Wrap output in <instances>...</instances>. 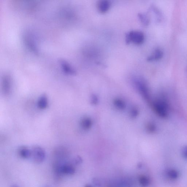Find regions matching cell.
Wrapping results in <instances>:
<instances>
[{
	"instance_id": "1",
	"label": "cell",
	"mask_w": 187,
	"mask_h": 187,
	"mask_svg": "<svg viewBox=\"0 0 187 187\" xmlns=\"http://www.w3.org/2000/svg\"><path fill=\"white\" fill-rule=\"evenodd\" d=\"M154 110L158 116L163 119L167 118L169 116V105L163 98L158 99L152 103Z\"/></svg>"
},
{
	"instance_id": "2",
	"label": "cell",
	"mask_w": 187,
	"mask_h": 187,
	"mask_svg": "<svg viewBox=\"0 0 187 187\" xmlns=\"http://www.w3.org/2000/svg\"><path fill=\"white\" fill-rule=\"evenodd\" d=\"M133 83L135 87L144 99L147 101H150V91L148 85L145 80L140 77H136L133 79Z\"/></svg>"
},
{
	"instance_id": "3",
	"label": "cell",
	"mask_w": 187,
	"mask_h": 187,
	"mask_svg": "<svg viewBox=\"0 0 187 187\" xmlns=\"http://www.w3.org/2000/svg\"><path fill=\"white\" fill-rule=\"evenodd\" d=\"M144 39V34L141 32L131 31L126 35V44H129L132 42L136 44H142Z\"/></svg>"
},
{
	"instance_id": "4",
	"label": "cell",
	"mask_w": 187,
	"mask_h": 187,
	"mask_svg": "<svg viewBox=\"0 0 187 187\" xmlns=\"http://www.w3.org/2000/svg\"><path fill=\"white\" fill-rule=\"evenodd\" d=\"M32 157L33 161L37 163L44 162L46 157V153L44 149L40 146L35 145L31 149Z\"/></svg>"
},
{
	"instance_id": "5",
	"label": "cell",
	"mask_w": 187,
	"mask_h": 187,
	"mask_svg": "<svg viewBox=\"0 0 187 187\" xmlns=\"http://www.w3.org/2000/svg\"><path fill=\"white\" fill-rule=\"evenodd\" d=\"M11 88V81L10 77L6 75L3 77L2 80V89L4 94L8 95L10 94Z\"/></svg>"
},
{
	"instance_id": "6",
	"label": "cell",
	"mask_w": 187,
	"mask_h": 187,
	"mask_svg": "<svg viewBox=\"0 0 187 187\" xmlns=\"http://www.w3.org/2000/svg\"><path fill=\"white\" fill-rule=\"evenodd\" d=\"M60 65L62 69L66 74L69 75H74L76 72L69 64L64 60L60 61Z\"/></svg>"
},
{
	"instance_id": "7",
	"label": "cell",
	"mask_w": 187,
	"mask_h": 187,
	"mask_svg": "<svg viewBox=\"0 0 187 187\" xmlns=\"http://www.w3.org/2000/svg\"><path fill=\"white\" fill-rule=\"evenodd\" d=\"M18 153L21 157L28 159L32 157L31 149L26 146L21 147L18 149Z\"/></svg>"
},
{
	"instance_id": "8",
	"label": "cell",
	"mask_w": 187,
	"mask_h": 187,
	"mask_svg": "<svg viewBox=\"0 0 187 187\" xmlns=\"http://www.w3.org/2000/svg\"><path fill=\"white\" fill-rule=\"evenodd\" d=\"M163 51L160 48H157L151 55L147 58V61L152 62L159 60L163 57Z\"/></svg>"
},
{
	"instance_id": "9",
	"label": "cell",
	"mask_w": 187,
	"mask_h": 187,
	"mask_svg": "<svg viewBox=\"0 0 187 187\" xmlns=\"http://www.w3.org/2000/svg\"><path fill=\"white\" fill-rule=\"evenodd\" d=\"M37 104L39 108L42 110L47 108L48 105V100L46 94H43L40 96L38 101Z\"/></svg>"
},
{
	"instance_id": "10",
	"label": "cell",
	"mask_w": 187,
	"mask_h": 187,
	"mask_svg": "<svg viewBox=\"0 0 187 187\" xmlns=\"http://www.w3.org/2000/svg\"><path fill=\"white\" fill-rule=\"evenodd\" d=\"M110 6V2L107 0H103L99 2L98 5V9L100 12L105 13L109 10Z\"/></svg>"
},
{
	"instance_id": "11",
	"label": "cell",
	"mask_w": 187,
	"mask_h": 187,
	"mask_svg": "<svg viewBox=\"0 0 187 187\" xmlns=\"http://www.w3.org/2000/svg\"><path fill=\"white\" fill-rule=\"evenodd\" d=\"M92 122L91 119L86 118L83 119L81 120L80 125L83 129L84 130H88L92 128Z\"/></svg>"
},
{
	"instance_id": "12",
	"label": "cell",
	"mask_w": 187,
	"mask_h": 187,
	"mask_svg": "<svg viewBox=\"0 0 187 187\" xmlns=\"http://www.w3.org/2000/svg\"><path fill=\"white\" fill-rule=\"evenodd\" d=\"M113 103L115 107L118 110H124L126 108V105L125 103L120 99H115L113 101Z\"/></svg>"
},
{
	"instance_id": "13",
	"label": "cell",
	"mask_w": 187,
	"mask_h": 187,
	"mask_svg": "<svg viewBox=\"0 0 187 187\" xmlns=\"http://www.w3.org/2000/svg\"><path fill=\"white\" fill-rule=\"evenodd\" d=\"M166 174L169 178L173 180H175L178 178L179 173L176 170L173 169L168 170Z\"/></svg>"
},
{
	"instance_id": "14",
	"label": "cell",
	"mask_w": 187,
	"mask_h": 187,
	"mask_svg": "<svg viewBox=\"0 0 187 187\" xmlns=\"http://www.w3.org/2000/svg\"><path fill=\"white\" fill-rule=\"evenodd\" d=\"M140 19L144 25L147 26L150 23V18L147 14L145 13H140L138 14Z\"/></svg>"
},
{
	"instance_id": "15",
	"label": "cell",
	"mask_w": 187,
	"mask_h": 187,
	"mask_svg": "<svg viewBox=\"0 0 187 187\" xmlns=\"http://www.w3.org/2000/svg\"><path fill=\"white\" fill-rule=\"evenodd\" d=\"M139 182L142 187H147L150 184V179L148 177L142 175L139 178Z\"/></svg>"
},
{
	"instance_id": "16",
	"label": "cell",
	"mask_w": 187,
	"mask_h": 187,
	"mask_svg": "<svg viewBox=\"0 0 187 187\" xmlns=\"http://www.w3.org/2000/svg\"><path fill=\"white\" fill-rule=\"evenodd\" d=\"M147 130L148 133H154L157 131V127L155 124L153 123H149L147 126Z\"/></svg>"
},
{
	"instance_id": "17",
	"label": "cell",
	"mask_w": 187,
	"mask_h": 187,
	"mask_svg": "<svg viewBox=\"0 0 187 187\" xmlns=\"http://www.w3.org/2000/svg\"><path fill=\"white\" fill-rule=\"evenodd\" d=\"M90 102L92 105H97L99 103V98L95 94H92L91 97Z\"/></svg>"
},
{
	"instance_id": "18",
	"label": "cell",
	"mask_w": 187,
	"mask_h": 187,
	"mask_svg": "<svg viewBox=\"0 0 187 187\" xmlns=\"http://www.w3.org/2000/svg\"><path fill=\"white\" fill-rule=\"evenodd\" d=\"M139 115V111L137 109L133 108L130 111V116L132 118H137Z\"/></svg>"
},
{
	"instance_id": "19",
	"label": "cell",
	"mask_w": 187,
	"mask_h": 187,
	"mask_svg": "<svg viewBox=\"0 0 187 187\" xmlns=\"http://www.w3.org/2000/svg\"><path fill=\"white\" fill-rule=\"evenodd\" d=\"M82 159L79 156L76 157L73 160V162L76 165H78V164L82 163Z\"/></svg>"
},
{
	"instance_id": "20",
	"label": "cell",
	"mask_w": 187,
	"mask_h": 187,
	"mask_svg": "<svg viewBox=\"0 0 187 187\" xmlns=\"http://www.w3.org/2000/svg\"><path fill=\"white\" fill-rule=\"evenodd\" d=\"M182 155L183 157L187 159V145L183 147L182 150Z\"/></svg>"
},
{
	"instance_id": "21",
	"label": "cell",
	"mask_w": 187,
	"mask_h": 187,
	"mask_svg": "<svg viewBox=\"0 0 187 187\" xmlns=\"http://www.w3.org/2000/svg\"><path fill=\"white\" fill-rule=\"evenodd\" d=\"M92 182H93L94 185L97 186H101V182L99 179L95 178L92 179Z\"/></svg>"
},
{
	"instance_id": "22",
	"label": "cell",
	"mask_w": 187,
	"mask_h": 187,
	"mask_svg": "<svg viewBox=\"0 0 187 187\" xmlns=\"http://www.w3.org/2000/svg\"><path fill=\"white\" fill-rule=\"evenodd\" d=\"M138 167L139 168L141 167H142V164H139L138 165Z\"/></svg>"
},
{
	"instance_id": "23",
	"label": "cell",
	"mask_w": 187,
	"mask_h": 187,
	"mask_svg": "<svg viewBox=\"0 0 187 187\" xmlns=\"http://www.w3.org/2000/svg\"><path fill=\"white\" fill-rule=\"evenodd\" d=\"M85 187H92L90 185H86L85 186Z\"/></svg>"
},
{
	"instance_id": "24",
	"label": "cell",
	"mask_w": 187,
	"mask_h": 187,
	"mask_svg": "<svg viewBox=\"0 0 187 187\" xmlns=\"http://www.w3.org/2000/svg\"><path fill=\"white\" fill-rule=\"evenodd\" d=\"M11 187H18L17 186V185H13L12 186H11Z\"/></svg>"
},
{
	"instance_id": "25",
	"label": "cell",
	"mask_w": 187,
	"mask_h": 187,
	"mask_svg": "<svg viewBox=\"0 0 187 187\" xmlns=\"http://www.w3.org/2000/svg\"><path fill=\"white\" fill-rule=\"evenodd\" d=\"M43 187H50V186H49L48 185H46V186H43Z\"/></svg>"
}]
</instances>
